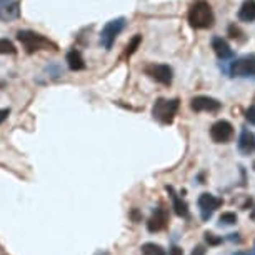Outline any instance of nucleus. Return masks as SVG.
I'll use <instances>...</instances> for the list:
<instances>
[{"label": "nucleus", "instance_id": "8", "mask_svg": "<svg viewBox=\"0 0 255 255\" xmlns=\"http://www.w3.org/2000/svg\"><path fill=\"white\" fill-rule=\"evenodd\" d=\"M220 205H222V200L217 199L215 195L207 194V192L205 194H202L199 197V210H200L202 220H209Z\"/></svg>", "mask_w": 255, "mask_h": 255}, {"label": "nucleus", "instance_id": "16", "mask_svg": "<svg viewBox=\"0 0 255 255\" xmlns=\"http://www.w3.org/2000/svg\"><path fill=\"white\" fill-rule=\"evenodd\" d=\"M167 190H168V194H170V197H172V202H174L175 214L179 215V217H189V207H187L185 202L175 194V190L172 189V187H167Z\"/></svg>", "mask_w": 255, "mask_h": 255}, {"label": "nucleus", "instance_id": "13", "mask_svg": "<svg viewBox=\"0 0 255 255\" xmlns=\"http://www.w3.org/2000/svg\"><path fill=\"white\" fill-rule=\"evenodd\" d=\"M239 150L244 153V155H250V153L255 152V133L244 128L242 133L239 137Z\"/></svg>", "mask_w": 255, "mask_h": 255}, {"label": "nucleus", "instance_id": "21", "mask_svg": "<svg viewBox=\"0 0 255 255\" xmlns=\"http://www.w3.org/2000/svg\"><path fill=\"white\" fill-rule=\"evenodd\" d=\"M229 35L235 38V40H245V38L242 37L244 35V32L240 30V28L235 25V23H232V25H229Z\"/></svg>", "mask_w": 255, "mask_h": 255}, {"label": "nucleus", "instance_id": "22", "mask_svg": "<svg viewBox=\"0 0 255 255\" xmlns=\"http://www.w3.org/2000/svg\"><path fill=\"white\" fill-rule=\"evenodd\" d=\"M205 242L209 245H219L222 244V237H217V235L212 232H205Z\"/></svg>", "mask_w": 255, "mask_h": 255}, {"label": "nucleus", "instance_id": "29", "mask_svg": "<svg viewBox=\"0 0 255 255\" xmlns=\"http://www.w3.org/2000/svg\"><path fill=\"white\" fill-rule=\"evenodd\" d=\"M254 170H255V162H254Z\"/></svg>", "mask_w": 255, "mask_h": 255}, {"label": "nucleus", "instance_id": "5", "mask_svg": "<svg viewBox=\"0 0 255 255\" xmlns=\"http://www.w3.org/2000/svg\"><path fill=\"white\" fill-rule=\"evenodd\" d=\"M230 75L242 79H255V54L244 55L230 65Z\"/></svg>", "mask_w": 255, "mask_h": 255}, {"label": "nucleus", "instance_id": "17", "mask_svg": "<svg viewBox=\"0 0 255 255\" xmlns=\"http://www.w3.org/2000/svg\"><path fill=\"white\" fill-rule=\"evenodd\" d=\"M17 47L8 38H0V55H15Z\"/></svg>", "mask_w": 255, "mask_h": 255}, {"label": "nucleus", "instance_id": "7", "mask_svg": "<svg viewBox=\"0 0 255 255\" xmlns=\"http://www.w3.org/2000/svg\"><path fill=\"white\" fill-rule=\"evenodd\" d=\"M210 137L217 143H227L234 137V125L227 120H217L210 127Z\"/></svg>", "mask_w": 255, "mask_h": 255}, {"label": "nucleus", "instance_id": "25", "mask_svg": "<svg viewBox=\"0 0 255 255\" xmlns=\"http://www.w3.org/2000/svg\"><path fill=\"white\" fill-rule=\"evenodd\" d=\"M190 255H205V247L204 245H197V247L192 250Z\"/></svg>", "mask_w": 255, "mask_h": 255}, {"label": "nucleus", "instance_id": "23", "mask_svg": "<svg viewBox=\"0 0 255 255\" xmlns=\"http://www.w3.org/2000/svg\"><path fill=\"white\" fill-rule=\"evenodd\" d=\"M245 119H247L249 124L255 125V105H252V107H249V110L245 112Z\"/></svg>", "mask_w": 255, "mask_h": 255}, {"label": "nucleus", "instance_id": "4", "mask_svg": "<svg viewBox=\"0 0 255 255\" xmlns=\"http://www.w3.org/2000/svg\"><path fill=\"white\" fill-rule=\"evenodd\" d=\"M125 28V18L119 17V18H112L104 25L102 32H100V45L104 47L105 50H110L115 42V38L120 35Z\"/></svg>", "mask_w": 255, "mask_h": 255}, {"label": "nucleus", "instance_id": "6", "mask_svg": "<svg viewBox=\"0 0 255 255\" xmlns=\"http://www.w3.org/2000/svg\"><path fill=\"white\" fill-rule=\"evenodd\" d=\"M143 72H145L152 80H155L162 85H170L172 79H174V72L165 64H148L145 65Z\"/></svg>", "mask_w": 255, "mask_h": 255}, {"label": "nucleus", "instance_id": "12", "mask_svg": "<svg viewBox=\"0 0 255 255\" xmlns=\"http://www.w3.org/2000/svg\"><path fill=\"white\" fill-rule=\"evenodd\" d=\"M167 222H168V215H167L165 209H157L152 214V217L148 219L147 229H148V232H158V230H162L165 227Z\"/></svg>", "mask_w": 255, "mask_h": 255}, {"label": "nucleus", "instance_id": "26", "mask_svg": "<svg viewBox=\"0 0 255 255\" xmlns=\"http://www.w3.org/2000/svg\"><path fill=\"white\" fill-rule=\"evenodd\" d=\"M168 255H184V250H182L180 247H172L170 250H168Z\"/></svg>", "mask_w": 255, "mask_h": 255}, {"label": "nucleus", "instance_id": "14", "mask_svg": "<svg viewBox=\"0 0 255 255\" xmlns=\"http://www.w3.org/2000/svg\"><path fill=\"white\" fill-rule=\"evenodd\" d=\"M239 18L247 23L255 20V0H244L239 8Z\"/></svg>", "mask_w": 255, "mask_h": 255}, {"label": "nucleus", "instance_id": "19", "mask_svg": "<svg viewBox=\"0 0 255 255\" xmlns=\"http://www.w3.org/2000/svg\"><path fill=\"white\" fill-rule=\"evenodd\" d=\"M142 44V35H133V38L130 42L127 44V49H125V57H130V55H133L135 54V50L138 49V45Z\"/></svg>", "mask_w": 255, "mask_h": 255}, {"label": "nucleus", "instance_id": "24", "mask_svg": "<svg viewBox=\"0 0 255 255\" xmlns=\"http://www.w3.org/2000/svg\"><path fill=\"white\" fill-rule=\"evenodd\" d=\"M8 115H10V109H0V124L5 122Z\"/></svg>", "mask_w": 255, "mask_h": 255}, {"label": "nucleus", "instance_id": "15", "mask_svg": "<svg viewBox=\"0 0 255 255\" xmlns=\"http://www.w3.org/2000/svg\"><path fill=\"white\" fill-rule=\"evenodd\" d=\"M67 65H69L70 70L74 72H79V70H84L85 69V60L84 57L79 50L72 49L69 54H67Z\"/></svg>", "mask_w": 255, "mask_h": 255}, {"label": "nucleus", "instance_id": "2", "mask_svg": "<svg viewBox=\"0 0 255 255\" xmlns=\"http://www.w3.org/2000/svg\"><path fill=\"white\" fill-rule=\"evenodd\" d=\"M17 40L20 42L22 47L25 49L27 54H33L38 50H57V45L42 33L33 32V30H18L17 32Z\"/></svg>", "mask_w": 255, "mask_h": 255}, {"label": "nucleus", "instance_id": "10", "mask_svg": "<svg viewBox=\"0 0 255 255\" xmlns=\"http://www.w3.org/2000/svg\"><path fill=\"white\" fill-rule=\"evenodd\" d=\"M20 18V3L18 0H0V22H13Z\"/></svg>", "mask_w": 255, "mask_h": 255}, {"label": "nucleus", "instance_id": "28", "mask_svg": "<svg viewBox=\"0 0 255 255\" xmlns=\"http://www.w3.org/2000/svg\"><path fill=\"white\" fill-rule=\"evenodd\" d=\"M132 217H133V220H138V219H140V217H138V214H137V210H133V212H132Z\"/></svg>", "mask_w": 255, "mask_h": 255}, {"label": "nucleus", "instance_id": "9", "mask_svg": "<svg viewBox=\"0 0 255 255\" xmlns=\"http://www.w3.org/2000/svg\"><path fill=\"white\" fill-rule=\"evenodd\" d=\"M190 107L194 112H219L222 109V104L217 99L199 95V97H194L190 100Z\"/></svg>", "mask_w": 255, "mask_h": 255}, {"label": "nucleus", "instance_id": "3", "mask_svg": "<svg viewBox=\"0 0 255 255\" xmlns=\"http://www.w3.org/2000/svg\"><path fill=\"white\" fill-rule=\"evenodd\" d=\"M179 99H158L152 107L153 119L158 120L163 125H168L174 122L175 114L179 110Z\"/></svg>", "mask_w": 255, "mask_h": 255}, {"label": "nucleus", "instance_id": "20", "mask_svg": "<svg viewBox=\"0 0 255 255\" xmlns=\"http://www.w3.org/2000/svg\"><path fill=\"white\" fill-rule=\"evenodd\" d=\"M219 220H220V225H234V224H237V215H235L234 212H224Z\"/></svg>", "mask_w": 255, "mask_h": 255}, {"label": "nucleus", "instance_id": "1", "mask_svg": "<svg viewBox=\"0 0 255 255\" xmlns=\"http://www.w3.org/2000/svg\"><path fill=\"white\" fill-rule=\"evenodd\" d=\"M189 23L192 28L197 30H204V28H210L214 25L215 17L214 10H212L210 3L207 0H195L189 7Z\"/></svg>", "mask_w": 255, "mask_h": 255}, {"label": "nucleus", "instance_id": "18", "mask_svg": "<svg viewBox=\"0 0 255 255\" xmlns=\"http://www.w3.org/2000/svg\"><path fill=\"white\" fill-rule=\"evenodd\" d=\"M142 255H165V250L158 244L148 242L142 245Z\"/></svg>", "mask_w": 255, "mask_h": 255}, {"label": "nucleus", "instance_id": "27", "mask_svg": "<svg viewBox=\"0 0 255 255\" xmlns=\"http://www.w3.org/2000/svg\"><path fill=\"white\" fill-rule=\"evenodd\" d=\"M234 255H255V245H254V250H250V252H235Z\"/></svg>", "mask_w": 255, "mask_h": 255}, {"label": "nucleus", "instance_id": "11", "mask_svg": "<svg viewBox=\"0 0 255 255\" xmlns=\"http://www.w3.org/2000/svg\"><path fill=\"white\" fill-rule=\"evenodd\" d=\"M212 49H214L215 55H217L220 60H227V59H232L234 57V50L230 49L229 42L222 37L212 38Z\"/></svg>", "mask_w": 255, "mask_h": 255}]
</instances>
